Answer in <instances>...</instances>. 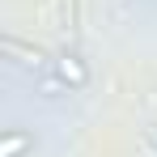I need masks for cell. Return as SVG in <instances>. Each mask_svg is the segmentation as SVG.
Masks as SVG:
<instances>
[{"mask_svg": "<svg viewBox=\"0 0 157 157\" xmlns=\"http://www.w3.org/2000/svg\"><path fill=\"white\" fill-rule=\"evenodd\" d=\"M0 47H4V55H9L13 64H21V68H34V72H38V68L47 64V55L38 51V47H30V43L13 38V34H4V38H0Z\"/></svg>", "mask_w": 157, "mask_h": 157, "instance_id": "cell-2", "label": "cell"}, {"mask_svg": "<svg viewBox=\"0 0 157 157\" xmlns=\"http://www.w3.org/2000/svg\"><path fill=\"white\" fill-rule=\"evenodd\" d=\"M51 68H55V77L64 81L68 89H85V85H89V68H85L81 55H72V51H64L59 59H51Z\"/></svg>", "mask_w": 157, "mask_h": 157, "instance_id": "cell-1", "label": "cell"}, {"mask_svg": "<svg viewBox=\"0 0 157 157\" xmlns=\"http://www.w3.org/2000/svg\"><path fill=\"white\" fill-rule=\"evenodd\" d=\"M34 149V132H21V128H9L0 136V157H21Z\"/></svg>", "mask_w": 157, "mask_h": 157, "instance_id": "cell-3", "label": "cell"}, {"mask_svg": "<svg viewBox=\"0 0 157 157\" xmlns=\"http://www.w3.org/2000/svg\"><path fill=\"white\" fill-rule=\"evenodd\" d=\"M149 144H153V149H157V128H149Z\"/></svg>", "mask_w": 157, "mask_h": 157, "instance_id": "cell-4", "label": "cell"}]
</instances>
